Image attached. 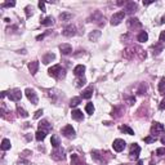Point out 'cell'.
<instances>
[{
    "label": "cell",
    "mask_w": 165,
    "mask_h": 165,
    "mask_svg": "<svg viewBox=\"0 0 165 165\" xmlns=\"http://www.w3.org/2000/svg\"><path fill=\"white\" fill-rule=\"evenodd\" d=\"M48 74L54 79H63L66 76V71L61 65H54L48 70Z\"/></svg>",
    "instance_id": "obj_1"
},
{
    "label": "cell",
    "mask_w": 165,
    "mask_h": 165,
    "mask_svg": "<svg viewBox=\"0 0 165 165\" xmlns=\"http://www.w3.org/2000/svg\"><path fill=\"white\" fill-rule=\"evenodd\" d=\"M164 132H165V128L164 125L161 123H152V126H151V134L152 137H157V136H160V134H164Z\"/></svg>",
    "instance_id": "obj_2"
},
{
    "label": "cell",
    "mask_w": 165,
    "mask_h": 165,
    "mask_svg": "<svg viewBox=\"0 0 165 165\" xmlns=\"http://www.w3.org/2000/svg\"><path fill=\"white\" fill-rule=\"evenodd\" d=\"M124 17H125V12L124 11H120V12H116V13L112 14V17H111V25L112 26H117V25H120L121 22L124 21Z\"/></svg>",
    "instance_id": "obj_3"
},
{
    "label": "cell",
    "mask_w": 165,
    "mask_h": 165,
    "mask_svg": "<svg viewBox=\"0 0 165 165\" xmlns=\"http://www.w3.org/2000/svg\"><path fill=\"white\" fill-rule=\"evenodd\" d=\"M52 159L53 160H57V161H63L65 159H66V152L61 147L54 148V151L52 152Z\"/></svg>",
    "instance_id": "obj_4"
},
{
    "label": "cell",
    "mask_w": 165,
    "mask_h": 165,
    "mask_svg": "<svg viewBox=\"0 0 165 165\" xmlns=\"http://www.w3.org/2000/svg\"><path fill=\"white\" fill-rule=\"evenodd\" d=\"M7 94H8L9 99L13 102H18L22 98V92H21L20 89H11L9 92H7Z\"/></svg>",
    "instance_id": "obj_5"
},
{
    "label": "cell",
    "mask_w": 165,
    "mask_h": 165,
    "mask_svg": "<svg viewBox=\"0 0 165 165\" xmlns=\"http://www.w3.org/2000/svg\"><path fill=\"white\" fill-rule=\"evenodd\" d=\"M25 93H26V97L29 98V101L31 102V103H32V105H38L39 98H38V94H36L35 90L31 89V88H27L26 90H25Z\"/></svg>",
    "instance_id": "obj_6"
},
{
    "label": "cell",
    "mask_w": 165,
    "mask_h": 165,
    "mask_svg": "<svg viewBox=\"0 0 165 165\" xmlns=\"http://www.w3.org/2000/svg\"><path fill=\"white\" fill-rule=\"evenodd\" d=\"M61 133L63 134L66 138H75V129L72 128V125H66L61 129Z\"/></svg>",
    "instance_id": "obj_7"
},
{
    "label": "cell",
    "mask_w": 165,
    "mask_h": 165,
    "mask_svg": "<svg viewBox=\"0 0 165 165\" xmlns=\"http://www.w3.org/2000/svg\"><path fill=\"white\" fill-rule=\"evenodd\" d=\"M139 152H141V147H139L137 143H133L132 147H130V152H129V157L132 160H137L139 157Z\"/></svg>",
    "instance_id": "obj_8"
},
{
    "label": "cell",
    "mask_w": 165,
    "mask_h": 165,
    "mask_svg": "<svg viewBox=\"0 0 165 165\" xmlns=\"http://www.w3.org/2000/svg\"><path fill=\"white\" fill-rule=\"evenodd\" d=\"M136 55H137L136 46H128V48H125L123 52V57L126 58V60H133Z\"/></svg>",
    "instance_id": "obj_9"
},
{
    "label": "cell",
    "mask_w": 165,
    "mask_h": 165,
    "mask_svg": "<svg viewBox=\"0 0 165 165\" xmlns=\"http://www.w3.org/2000/svg\"><path fill=\"white\" fill-rule=\"evenodd\" d=\"M124 11H125V14H133L136 13L137 11H138V4H137L136 1H129L125 4V8H124Z\"/></svg>",
    "instance_id": "obj_10"
},
{
    "label": "cell",
    "mask_w": 165,
    "mask_h": 165,
    "mask_svg": "<svg viewBox=\"0 0 165 165\" xmlns=\"http://www.w3.org/2000/svg\"><path fill=\"white\" fill-rule=\"evenodd\" d=\"M62 35L63 36H67V38H71V36H75L76 35V27L74 25H68L63 29L62 31Z\"/></svg>",
    "instance_id": "obj_11"
},
{
    "label": "cell",
    "mask_w": 165,
    "mask_h": 165,
    "mask_svg": "<svg viewBox=\"0 0 165 165\" xmlns=\"http://www.w3.org/2000/svg\"><path fill=\"white\" fill-rule=\"evenodd\" d=\"M125 146H126L125 141H124V139H120V138L115 139L114 143H112V147H114V150L116 152H121L124 148H125Z\"/></svg>",
    "instance_id": "obj_12"
},
{
    "label": "cell",
    "mask_w": 165,
    "mask_h": 165,
    "mask_svg": "<svg viewBox=\"0 0 165 165\" xmlns=\"http://www.w3.org/2000/svg\"><path fill=\"white\" fill-rule=\"evenodd\" d=\"M128 27H129L130 30L136 31L138 29H142V23L138 21V18H130V20L128 21Z\"/></svg>",
    "instance_id": "obj_13"
},
{
    "label": "cell",
    "mask_w": 165,
    "mask_h": 165,
    "mask_svg": "<svg viewBox=\"0 0 165 165\" xmlns=\"http://www.w3.org/2000/svg\"><path fill=\"white\" fill-rule=\"evenodd\" d=\"M123 114H124L123 106H115L112 108V111H111V116H112L114 119H119V117L123 116Z\"/></svg>",
    "instance_id": "obj_14"
},
{
    "label": "cell",
    "mask_w": 165,
    "mask_h": 165,
    "mask_svg": "<svg viewBox=\"0 0 165 165\" xmlns=\"http://www.w3.org/2000/svg\"><path fill=\"white\" fill-rule=\"evenodd\" d=\"M89 22H98V21H103V15L101 14V12L99 11H95L94 13L89 17Z\"/></svg>",
    "instance_id": "obj_15"
},
{
    "label": "cell",
    "mask_w": 165,
    "mask_h": 165,
    "mask_svg": "<svg viewBox=\"0 0 165 165\" xmlns=\"http://www.w3.org/2000/svg\"><path fill=\"white\" fill-rule=\"evenodd\" d=\"M60 51L63 55H68L72 53V46H71L70 44H61L60 45Z\"/></svg>",
    "instance_id": "obj_16"
},
{
    "label": "cell",
    "mask_w": 165,
    "mask_h": 165,
    "mask_svg": "<svg viewBox=\"0 0 165 165\" xmlns=\"http://www.w3.org/2000/svg\"><path fill=\"white\" fill-rule=\"evenodd\" d=\"M51 129H52V125L49 124L48 120H41L39 123V130H44V132L48 133Z\"/></svg>",
    "instance_id": "obj_17"
},
{
    "label": "cell",
    "mask_w": 165,
    "mask_h": 165,
    "mask_svg": "<svg viewBox=\"0 0 165 165\" xmlns=\"http://www.w3.org/2000/svg\"><path fill=\"white\" fill-rule=\"evenodd\" d=\"M71 165H86V163H84L79 155H71Z\"/></svg>",
    "instance_id": "obj_18"
},
{
    "label": "cell",
    "mask_w": 165,
    "mask_h": 165,
    "mask_svg": "<svg viewBox=\"0 0 165 165\" xmlns=\"http://www.w3.org/2000/svg\"><path fill=\"white\" fill-rule=\"evenodd\" d=\"M93 90H94V89H93V85L88 86L86 89H84V90H83L81 97H83V98H85V99H89V98L93 95Z\"/></svg>",
    "instance_id": "obj_19"
},
{
    "label": "cell",
    "mask_w": 165,
    "mask_h": 165,
    "mask_svg": "<svg viewBox=\"0 0 165 165\" xmlns=\"http://www.w3.org/2000/svg\"><path fill=\"white\" fill-rule=\"evenodd\" d=\"M84 72H85V66H84V65H77V66L74 68V74H75L77 77L83 76Z\"/></svg>",
    "instance_id": "obj_20"
},
{
    "label": "cell",
    "mask_w": 165,
    "mask_h": 165,
    "mask_svg": "<svg viewBox=\"0 0 165 165\" xmlns=\"http://www.w3.org/2000/svg\"><path fill=\"white\" fill-rule=\"evenodd\" d=\"M164 43H161V41H159L157 44H155L154 46H152V49H154V55H159L161 52H163V49H164Z\"/></svg>",
    "instance_id": "obj_21"
},
{
    "label": "cell",
    "mask_w": 165,
    "mask_h": 165,
    "mask_svg": "<svg viewBox=\"0 0 165 165\" xmlns=\"http://www.w3.org/2000/svg\"><path fill=\"white\" fill-rule=\"evenodd\" d=\"M71 116H72V119L76 120V121H83V120H84L83 112H81L80 110H74L72 112H71Z\"/></svg>",
    "instance_id": "obj_22"
},
{
    "label": "cell",
    "mask_w": 165,
    "mask_h": 165,
    "mask_svg": "<svg viewBox=\"0 0 165 165\" xmlns=\"http://www.w3.org/2000/svg\"><path fill=\"white\" fill-rule=\"evenodd\" d=\"M38 68H39V62L38 61H32L29 65V70H30L31 75H35V74L38 72Z\"/></svg>",
    "instance_id": "obj_23"
},
{
    "label": "cell",
    "mask_w": 165,
    "mask_h": 165,
    "mask_svg": "<svg viewBox=\"0 0 165 165\" xmlns=\"http://www.w3.org/2000/svg\"><path fill=\"white\" fill-rule=\"evenodd\" d=\"M55 60V55L53 54V53H46V54L43 57V63L44 65H49L52 61Z\"/></svg>",
    "instance_id": "obj_24"
},
{
    "label": "cell",
    "mask_w": 165,
    "mask_h": 165,
    "mask_svg": "<svg viewBox=\"0 0 165 165\" xmlns=\"http://www.w3.org/2000/svg\"><path fill=\"white\" fill-rule=\"evenodd\" d=\"M101 38V31L99 30H94L89 34V40L90 41H97V40Z\"/></svg>",
    "instance_id": "obj_25"
},
{
    "label": "cell",
    "mask_w": 165,
    "mask_h": 165,
    "mask_svg": "<svg viewBox=\"0 0 165 165\" xmlns=\"http://www.w3.org/2000/svg\"><path fill=\"white\" fill-rule=\"evenodd\" d=\"M92 157L97 161H103L105 156H103V152L102 151H92Z\"/></svg>",
    "instance_id": "obj_26"
},
{
    "label": "cell",
    "mask_w": 165,
    "mask_h": 165,
    "mask_svg": "<svg viewBox=\"0 0 165 165\" xmlns=\"http://www.w3.org/2000/svg\"><path fill=\"white\" fill-rule=\"evenodd\" d=\"M72 17H74V15L71 13H68V12H63V13L60 14V20L62 21V22H67V21L72 20Z\"/></svg>",
    "instance_id": "obj_27"
},
{
    "label": "cell",
    "mask_w": 165,
    "mask_h": 165,
    "mask_svg": "<svg viewBox=\"0 0 165 165\" xmlns=\"http://www.w3.org/2000/svg\"><path fill=\"white\" fill-rule=\"evenodd\" d=\"M137 40H138L139 43L147 41V40H148V34L146 32V31H141V32H139V35L137 36Z\"/></svg>",
    "instance_id": "obj_28"
},
{
    "label": "cell",
    "mask_w": 165,
    "mask_h": 165,
    "mask_svg": "<svg viewBox=\"0 0 165 165\" xmlns=\"http://www.w3.org/2000/svg\"><path fill=\"white\" fill-rule=\"evenodd\" d=\"M45 137H46V132H44V130H38L36 132V134H35V138H36V141H44L45 139Z\"/></svg>",
    "instance_id": "obj_29"
},
{
    "label": "cell",
    "mask_w": 165,
    "mask_h": 165,
    "mask_svg": "<svg viewBox=\"0 0 165 165\" xmlns=\"http://www.w3.org/2000/svg\"><path fill=\"white\" fill-rule=\"evenodd\" d=\"M146 92H147V85H146L145 83H141V84H139L138 90H137V94L143 95V94H146Z\"/></svg>",
    "instance_id": "obj_30"
},
{
    "label": "cell",
    "mask_w": 165,
    "mask_h": 165,
    "mask_svg": "<svg viewBox=\"0 0 165 165\" xmlns=\"http://www.w3.org/2000/svg\"><path fill=\"white\" fill-rule=\"evenodd\" d=\"M120 130L123 133H126V134H129V136H133L134 134V130L132 129V128H129L128 125H121L120 126Z\"/></svg>",
    "instance_id": "obj_31"
},
{
    "label": "cell",
    "mask_w": 165,
    "mask_h": 165,
    "mask_svg": "<svg viewBox=\"0 0 165 165\" xmlns=\"http://www.w3.org/2000/svg\"><path fill=\"white\" fill-rule=\"evenodd\" d=\"M11 141H9V139H7V138H4L1 141V150L3 151H7V150H9V148H11Z\"/></svg>",
    "instance_id": "obj_32"
},
{
    "label": "cell",
    "mask_w": 165,
    "mask_h": 165,
    "mask_svg": "<svg viewBox=\"0 0 165 165\" xmlns=\"http://www.w3.org/2000/svg\"><path fill=\"white\" fill-rule=\"evenodd\" d=\"M51 143H52V146L54 148H57V147H60V145H61V142H60V138H58V136H52V139H51Z\"/></svg>",
    "instance_id": "obj_33"
},
{
    "label": "cell",
    "mask_w": 165,
    "mask_h": 165,
    "mask_svg": "<svg viewBox=\"0 0 165 165\" xmlns=\"http://www.w3.org/2000/svg\"><path fill=\"white\" fill-rule=\"evenodd\" d=\"M53 23H54V18L53 17H46V18H44V20L41 21L43 26H52Z\"/></svg>",
    "instance_id": "obj_34"
},
{
    "label": "cell",
    "mask_w": 165,
    "mask_h": 165,
    "mask_svg": "<svg viewBox=\"0 0 165 165\" xmlns=\"http://www.w3.org/2000/svg\"><path fill=\"white\" fill-rule=\"evenodd\" d=\"M17 112H18V115H20L21 117H27V116H29V112H27V111L25 110V108L21 107L20 105L17 106Z\"/></svg>",
    "instance_id": "obj_35"
},
{
    "label": "cell",
    "mask_w": 165,
    "mask_h": 165,
    "mask_svg": "<svg viewBox=\"0 0 165 165\" xmlns=\"http://www.w3.org/2000/svg\"><path fill=\"white\" fill-rule=\"evenodd\" d=\"M80 102H81V98H80V97H74V98H71V101H70V107H76L77 105H80Z\"/></svg>",
    "instance_id": "obj_36"
},
{
    "label": "cell",
    "mask_w": 165,
    "mask_h": 165,
    "mask_svg": "<svg viewBox=\"0 0 165 165\" xmlns=\"http://www.w3.org/2000/svg\"><path fill=\"white\" fill-rule=\"evenodd\" d=\"M85 111H86V114H89V115H93L94 114V106H93V103H86L85 106Z\"/></svg>",
    "instance_id": "obj_37"
},
{
    "label": "cell",
    "mask_w": 165,
    "mask_h": 165,
    "mask_svg": "<svg viewBox=\"0 0 165 165\" xmlns=\"http://www.w3.org/2000/svg\"><path fill=\"white\" fill-rule=\"evenodd\" d=\"M159 92H160L161 94H164V92H165V77H163V79L160 80V83H159Z\"/></svg>",
    "instance_id": "obj_38"
},
{
    "label": "cell",
    "mask_w": 165,
    "mask_h": 165,
    "mask_svg": "<svg viewBox=\"0 0 165 165\" xmlns=\"http://www.w3.org/2000/svg\"><path fill=\"white\" fill-rule=\"evenodd\" d=\"M25 11H26V15H27V17H31V15L34 14V8L31 7V5H27V7L25 8Z\"/></svg>",
    "instance_id": "obj_39"
},
{
    "label": "cell",
    "mask_w": 165,
    "mask_h": 165,
    "mask_svg": "<svg viewBox=\"0 0 165 165\" xmlns=\"http://www.w3.org/2000/svg\"><path fill=\"white\" fill-rule=\"evenodd\" d=\"M125 102L128 106H133L136 103V98L134 97H125Z\"/></svg>",
    "instance_id": "obj_40"
},
{
    "label": "cell",
    "mask_w": 165,
    "mask_h": 165,
    "mask_svg": "<svg viewBox=\"0 0 165 165\" xmlns=\"http://www.w3.org/2000/svg\"><path fill=\"white\" fill-rule=\"evenodd\" d=\"M84 84H85V79H84V76H80L79 79L76 80V86L77 88H80V86H83Z\"/></svg>",
    "instance_id": "obj_41"
},
{
    "label": "cell",
    "mask_w": 165,
    "mask_h": 165,
    "mask_svg": "<svg viewBox=\"0 0 165 165\" xmlns=\"http://www.w3.org/2000/svg\"><path fill=\"white\" fill-rule=\"evenodd\" d=\"M143 141L146 143H154V142H156V137H145Z\"/></svg>",
    "instance_id": "obj_42"
},
{
    "label": "cell",
    "mask_w": 165,
    "mask_h": 165,
    "mask_svg": "<svg viewBox=\"0 0 165 165\" xmlns=\"http://www.w3.org/2000/svg\"><path fill=\"white\" fill-rule=\"evenodd\" d=\"M14 5H15L14 1H7V3H3L1 7L3 8H7V7H14Z\"/></svg>",
    "instance_id": "obj_43"
},
{
    "label": "cell",
    "mask_w": 165,
    "mask_h": 165,
    "mask_svg": "<svg viewBox=\"0 0 165 165\" xmlns=\"http://www.w3.org/2000/svg\"><path fill=\"white\" fill-rule=\"evenodd\" d=\"M156 154L159 155V156H163V155H165V148H164V147L157 148V150H156Z\"/></svg>",
    "instance_id": "obj_44"
},
{
    "label": "cell",
    "mask_w": 165,
    "mask_h": 165,
    "mask_svg": "<svg viewBox=\"0 0 165 165\" xmlns=\"http://www.w3.org/2000/svg\"><path fill=\"white\" fill-rule=\"evenodd\" d=\"M18 165H30V161L29 160H25V159L22 157L20 161H18Z\"/></svg>",
    "instance_id": "obj_45"
},
{
    "label": "cell",
    "mask_w": 165,
    "mask_h": 165,
    "mask_svg": "<svg viewBox=\"0 0 165 165\" xmlns=\"http://www.w3.org/2000/svg\"><path fill=\"white\" fill-rule=\"evenodd\" d=\"M41 115H43V110H38V111L35 112V115H34V119H39Z\"/></svg>",
    "instance_id": "obj_46"
},
{
    "label": "cell",
    "mask_w": 165,
    "mask_h": 165,
    "mask_svg": "<svg viewBox=\"0 0 165 165\" xmlns=\"http://www.w3.org/2000/svg\"><path fill=\"white\" fill-rule=\"evenodd\" d=\"M159 39H160L161 43H165V31H161L160 36H159Z\"/></svg>",
    "instance_id": "obj_47"
},
{
    "label": "cell",
    "mask_w": 165,
    "mask_h": 165,
    "mask_svg": "<svg viewBox=\"0 0 165 165\" xmlns=\"http://www.w3.org/2000/svg\"><path fill=\"white\" fill-rule=\"evenodd\" d=\"M39 8L41 9V12H43V13H44V12H45V3L40 1V3H39Z\"/></svg>",
    "instance_id": "obj_48"
},
{
    "label": "cell",
    "mask_w": 165,
    "mask_h": 165,
    "mask_svg": "<svg viewBox=\"0 0 165 165\" xmlns=\"http://www.w3.org/2000/svg\"><path fill=\"white\" fill-rule=\"evenodd\" d=\"M29 155H32L31 154V151H29V150H26V151H23L22 154H21V157H25V156H29Z\"/></svg>",
    "instance_id": "obj_49"
},
{
    "label": "cell",
    "mask_w": 165,
    "mask_h": 165,
    "mask_svg": "<svg viewBox=\"0 0 165 165\" xmlns=\"http://www.w3.org/2000/svg\"><path fill=\"white\" fill-rule=\"evenodd\" d=\"M48 35V32H45V34H41V35H39V36H36V40H43L45 38V36Z\"/></svg>",
    "instance_id": "obj_50"
},
{
    "label": "cell",
    "mask_w": 165,
    "mask_h": 165,
    "mask_svg": "<svg viewBox=\"0 0 165 165\" xmlns=\"http://www.w3.org/2000/svg\"><path fill=\"white\" fill-rule=\"evenodd\" d=\"M160 108L161 110H165V98L161 101V103H160Z\"/></svg>",
    "instance_id": "obj_51"
},
{
    "label": "cell",
    "mask_w": 165,
    "mask_h": 165,
    "mask_svg": "<svg viewBox=\"0 0 165 165\" xmlns=\"http://www.w3.org/2000/svg\"><path fill=\"white\" fill-rule=\"evenodd\" d=\"M154 1H143V5H150V4H152Z\"/></svg>",
    "instance_id": "obj_52"
},
{
    "label": "cell",
    "mask_w": 165,
    "mask_h": 165,
    "mask_svg": "<svg viewBox=\"0 0 165 165\" xmlns=\"http://www.w3.org/2000/svg\"><path fill=\"white\" fill-rule=\"evenodd\" d=\"M161 143H163V145H165V136L161 137Z\"/></svg>",
    "instance_id": "obj_53"
},
{
    "label": "cell",
    "mask_w": 165,
    "mask_h": 165,
    "mask_svg": "<svg viewBox=\"0 0 165 165\" xmlns=\"http://www.w3.org/2000/svg\"><path fill=\"white\" fill-rule=\"evenodd\" d=\"M137 165H143V161H142V160H139L138 163H137Z\"/></svg>",
    "instance_id": "obj_54"
},
{
    "label": "cell",
    "mask_w": 165,
    "mask_h": 165,
    "mask_svg": "<svg viewBox=\"0 0 165 165\" xmlns=\"http://www.w3.org/2000/svg\"><path fill=\"white\" fill-rule=\"evenodd\" d=\"M164 94H165V92H164Z\"/></svg>",
    "instance_id": "obj_55"
}]
</instances>
